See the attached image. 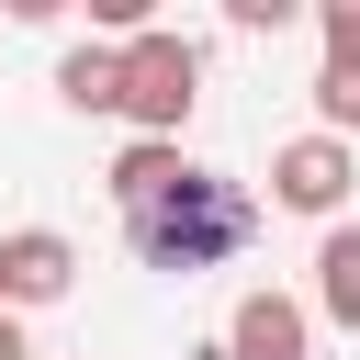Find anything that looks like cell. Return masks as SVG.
<instances>
[{
	"label": "cell",
	"instance_id": "obj_9",
	"mask_svg": "<svg viewBox=\"0 0 360 360\" xmlns=\"http://www.w3.org/2000/svg\"><path fill=\"white\" fill-rule=\"evenodd\" d=\"M315 135H338V146L360 135V68H349V56L315 68Z\"/></svg>",
	"mask_w": 360,
	"mask_h": 360
},
{
	"label": "cell",
	"instance_id": "obj_11",
	"mask_svg": "<svg viewBox=\"0 0 360 360\" xmlns=\"http://www.w3.org/2000/svg\"><path fill=\"white\" fill-rule=\"evenodd\" d=\"M225 22H236V34H281V22H292V0H225Z\"/></svg>",
	"mask_w": 360,
	"mask_h": 360
},
{
	"label": "cell",
	"instance_id": "obj_4",
	"mask_svg": "<svg viewBox=\"0 0 360 360\" xmlns=\"http://www.w3.org/2000/svg\"><path fill=\"white\" fill-rule=\"evenodd\" d=\"M225 360H315V315L259 281V292H236V315H225Z\"/></svg>",
	"mask_w": 360,
	"mask_h": 360
},
{
	"label": "cell",
	"instance_id": "obj_10",
	"mask_svg": "<svg viewBox=\"0 0 360 360\" xmlns=\"http://www.w3.org/2000/svg\"><path fill=\"white\" fill-rule=\"evenodd\" d=\"M315 34H326V56H349V68H360V0H326V11H315Z\"/></svg>",
	"mask_w": 360,
	"mask_h": 360
},
{
	"label": "cell",
	"instance_id": "obj_2",
	"mask_svg": "<svg viewBox=\"0 0 360 360\" xmlns=\"http://www.w3.org/2000/svg\"><path fill=\"white\" fill-rule=\"evenodd\" d=\"M191 101H202V45H191V34H169V22L124 34V124H135V135H158V146H180Z\"/></svg>",
	"mask_w": 360,
	"mask_h": 360
},
{
	"label": "cell",
	"instance_id": "obj_7",
	"mask_svg": "<svg viewBox=\"0 0 360 360\" xmlns=\"http://www.w3.org/2000/svg\"><path fill=\"white\" fill-rule=\"evenodd\" d=\"M315 315L360 338V225H326V248H315Z\"/></svg>",
	"mask_w": 360,
	"mask_h": 360
},
{
	"label": "cell",
	"instance_id": "obj_12",
	"mask_svg": "<svg viewBox=\"0 0 360 360\" xmlns=\"http://www.w3.org/2000/svg\"><path fill=\"white\" fill-rule=\"evenodd\" d=\"M0 360H34V338H22V315H0Z\"/></svg>",
	"mask_w": 360,
	"mask_h": 360
},
{
	"label": "cell",
	"instance_id": "obj_3",
	"mask_svg": "<svg viewBox=\"0 0 360 360\" xmlns=\"http://www.w3.org/2000/svg\"><path fill=\"white\" fill-rule=\"evenodd\" d=\"M349 180H360V158H349L338 135H292V146H270V202H281V214H326V225H338Z\"/></svg>",
	"mask_w": 360,
	"mask_h": 360
},
{
	"label": "cell",
	"instance_id": "obj_6",
	"mask_svg": "<svg viewBox=\"0 0 360 360\" xmlns=\"http://www.w3.org/2000/svg\"><path fill=\"white\" fill-rule=\"evenodd\" d=\"M56 101H68V112H124V45H101V34L68 45V56H56Z\"/></svg>",
	"mask_w": 360,
	"mask_h": 360
},
{
	"label": "cell",
	"instance_id": "obj_1",
	"mask_svg": "<svg viewBox=\"0 0 360 360\" xmlns=\"http://www.w3.org/2000/svg\"><path fill=\"white\" fill-rule=\"evenodd\" d=\"M124 236H135V259L146 270H214V259H236L248 236H259V202H248V180H225V169H180L146 214H124Z\"/></svg>",
	"mask_w": 360,
	"mask_h": 360
},
{
	"label": "cell",
	"instance_id": "obj_8",
	"mask_svg": "<svg viewBox=\"0 0 360 360\" xmlns=\"http://www.w3.org/2000/svg\"><path fill=\"white\" fill-rule=\"evenodd\" d=\"M180 169H191L180 146H158V135H135V146L112 158V202H124V214H146V202H158V191L180 180Z\"/></svg>",
	"mask_w": 360,
	"mask_h": 360
},
{
	"label": "cell",
	"instance_id": "obj_5",
	"mask_svg": "<svg viewBox=\"0 0 360 360\" xmlns=\"http://www.w3.org/2000/svg\"><path fill=\"white\" fill-rule=\"evenodd\" d=\"M79 281V248L56 236V225H22V236H0V315H22V304H56Z\"/></svg>",
	"mask_w": 360,
	"mask_h": 360
}]
</instances>
